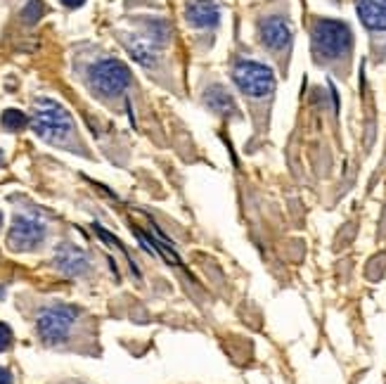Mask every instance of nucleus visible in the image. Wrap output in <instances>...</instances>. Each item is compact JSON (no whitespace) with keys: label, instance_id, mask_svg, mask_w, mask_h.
I'll use <instances>...</instances> for the list:
<instances>
[{"label":"nucleus","instance_id":"obj_1","mask_svg":"<svg viewBox=\"0 0 386 384\" xmlns=\"http://www.w3.org/2000/svg\"><path fill=\"white\" fill-rule=\"evenodd\" d=\"M31 128L52 145H64L74 136V119L62 105L50 98H38L33 105Z\"/></svg>","mask_w":386,"mask_h":384},{"label":"nucleus","instance_id":"obj_2","mask_svg":"<svg viewBox=\"0 0 386 384\" xmlns=\"http://www.w3.org/2000/svg\"><path fill=\"white\" fill-rule=\"evenodd\" d=\"M88 78H90L93 91L103 98H114L131 86V71L119 59H103V62L93 64Z\"/></svg>","mask_w":386,"mask_h":384},{"label":"nucleus","instance_id":"obj_3","mask_svg":"<svg viewBox=\"0 0 386 384\" xmlns=\"http://www.w3.org/2000/svg\"><path fill=\"white\" fill-rule=\"evenodd\" d=\"M78 311L74 306H52L40 311L36 318V332L43 344H62L76 322Z\"/></svg>","mask_w":386,"mask_h":384},{"label":"nucleus","instance_id":"obj_4","mask_svg":"<svg viewBox=\"0 0 386 384\" xmlns=\"http://www.w3.org/2000/svg\"><path fill=\"white\" fill-rule=\"evenodd\" d=\"M351 29L344 22L322 19L313 26V48L320 57H339L351 48Z\"/></svg>","mask_w":386,"mask_h":384},{"label":"nucleus","instance_id":"obj_5","mask_svg":"<svg viewBox=\"0 0 386 384\" xmlns=\"http://www.w3.org/2000/svg\"><path fill=\"white\" fill-rule=\"evenodd\" d=\"M233 78L237 88L252 98H263L275 91V74L270 66L261 62H240L235 64Z\"/></svg>","mask_w":386,"mask_h":384},{"label":"nucleus","instance_id":"obj_6","mask_svg":"<svg viewBox=\"0 0 386 384\" xmlns=\"http://www.w3.org/2000/svg\"><path fill=\"white\" fill-rule=\"evenodd\" d=\"M45 240V226L36 219L15 216L8 233V247L12 252H31Z\"/></svg>","mask_w":386,"mask_h":384},{"label":"nucleus","instance_id":"obj_7","mask_svg":"<svg viewBox=\"0 0 386 384\" xmlns=\"http://www.w3.org/2000/svg\"><path fill=\"white\" fill-rule=\"evenodd\" d=\"M185 17L194 29H216L221 24V10L214 0H187Z\"/></svg>","mask_w":386,"mask_h":384},{"label":"nucleus","instance_id":"obj_8","mask_svg":"<svg viewBox=\"0 0 386 384\" xmlns=\"http://www.w3.org/2000/svg\"><path fill=\"white\" fill-rule=\"evenodd\" d=\"M55 266L62 271L64 275H83L88 268H90V259L83 249L74 247V245H59L57 254H55Z\"/></svg>","mask_w":386,"mask_h":384},{"label":"nucleus","instance_id":"obj_9","mask_svg":"<svg viewBox=\"0 0 386 384\" xmlns=\"http://www.w3.org/2000/svg\"><path fill=\"white\" fill-rule=\"evenodd\" d=\"M261 38L270 50H284L292 43V29L282 17H268L261 22Z\"/></svg>","mask_w":386,"mask_h":384},{"label":"nucleus","instance_id":"obj_10","mask_svg":"<svg viewBox=\"0 0 386 384\" xmlns=\"http://www.w3.org/2000/svg\"><path fill=\"white\" fill-rule=\"evenodd\" d=\"M358 17L372 31H386V0H358Z\"/></svg>","mask_w":386,"mask_h":384},{"label":"nucleus","instance_id":"obj_11","mask_svg":"<svg viewBox=\"0 0 386 384\" xmlns=\"http://www.w3.org/2000/svg\"><path fill=\"white\" fill-rule=\"evenodd\" d=\"M204 103H206L209 110L216 112V114H221V117H226V114L235 112V100L230 98V93L226 88H221V86H211V88H206Z\"/></svg>","mask_w":386,"mask_h":384},{"label":"nucleus","instance_id":"obj_12","mask_svg":"<svg viewBox=\"0 0 386 384\" xmlns=\"http://www.w3.org/2000/svg\"><path fill=\"white\" fill-rule=\"evenodd\" d=\"M121 38H124L126 50L131 52L133 59H138V62L145 64V66H154V64H157V57H154L152 48L142 38H135V36H121Z\"/></svg>","mask_w":386,"mask_h":384},{"label":"nucleus","instance_id":"obj_13","mask_svg":"<svg viewBox=\"0 0 386 384\" xmlns=\"http://www.w3.org/2000/svg\"><path fill=\"white\" fill-rule=\"evenodd\" d=\"M3 128L5 131H12V133H17V131H22V128H26V124H31V119L26 117L24 112H19V110H5L3 112Z\"/></svg>","mask_w":386,"mask_h":384},{"label":"nucleus","instance_id":"obj_14","mask_svg":"<svg viewBox=\"0 0 386 384\" xmlns=\"http://www.w3.org/2000/svg\"><path fill=\"white\" fill-rule=\"evenodd\" d=\"M43 12H45V8H43V3H40V0H29V3H26V8L22 10V22L24 24H36V22H40Z\"/></svg>","mask_w":386,"mask_h":384},{"label":"nucleus","instance_id":"obj_15","mask_svg":"<svg viewBox=\"0 0 386 384\" xmlns=\"http://www.w3.org/2000/svg\"><path fill=\"white\" fill-rule=\"evenodd\" d=\"M147 31H150L152 40H157V43L168 38V24L161 22V19H152V22H147Z\"/></svg>","mask_w":386,"mask_h":384},{"label":"nucleus","instance_id":"obj_16","mask_svg":"<svg viewBox=\"0 0 386 384\" xmlns=\"http://www.w3.org/2000/svg\"><path fill=\"white\" fill-rule=\"evenodd\" d=\"M12 339H15V337H12V330L5 325V322H0V354L8 351Z\"/></svg>","mask_w":386,"mask_h":384},{"label":"nucleus","instance_id":"obj_17","mask_svg":"<svg viewBox=\"0 0 386 384\" xmlns=\"http://www.w3.org/2000/svg\"><path fill=\"white\" fill-rule=\"evenodd\" d=\"M0 384H12V373L8 368H0Z\"/></svg>","mask_w":386,"mask_h":384},{"label":"nucleus","instance_id":"obj_18","mask_svg":"<svg viewBox=\"0 0 386 384\" xmlns=\"http://www.w3.org/2000/svg\"><path fill=\"white\" fill-rule=\"evenodd\" d=\"M86 0H62V5H66V8H81V5H83Z\"/></svg>","mask_w":386,"mask_h":384},{"label":"nucleus","instance_id":"obj_19","mask_svg":"<svg viewBox=\"0 0 386 384\" xmlns=\"http://www.w3.org/2000/svg\"><path fill=\"white\" fill-rule=\"evenodd\" d=\"M5 164V157H3V152H0V166H3Z\"/></svg>","mask_w":386,"mask_h":384},{"label":"nucleus","instance_id":"obj_20","mask_svg":"<svg viewBox=\"0 0 386 384\" xmlns=\"http://www.w3.org/2000/svg\"><path fill=\"white\" fill-rule=\"evenodd\" d=\"M0 226H3V214H0Z\"/></svg>","mask_w":386,"mask_h":384}]
</instances>
